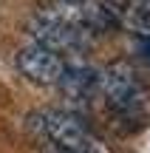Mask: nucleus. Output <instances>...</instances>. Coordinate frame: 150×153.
<instances>
[{
  "mask_svg": "<svg viewBox=\"0 0 150 153\" xmlns=\"http://www.w3.org/2000/svg\"><path fill=\"white\" fill-rule=\"evenodd\" d=\"M105 108L119 122L145 125L150 119V82L128 62H111L96 74Z\"/></svg>",
  "mask_w": 150,
  "mask_h": 153,
  "instance_id": "obj_1",
  "label": "nucleus"
},
{
  "mask_svg": "<svg viewBox=\"0 0 150 153\" xmlns=\"http://www.w3.org/2000/svg\"><path fill=\"white\" fill-rule=\"evenodd\" d=\"M28 128L54 150H71V153H91V133L82 125L77 114H68L60 108H45L28 116Z\"/></svg>",
  "mask_w": 150,
  "mask_h": 153,
  "instance_id": "obj_2",
  "label": "nucleus"
},
{
  "mask_svg": "<svg viewBox=\"0 0 150 153\" xmlns=\"http://www.w3.org/2000/svg\"><path fill=\"white\" fill-rule=\"evenodd\" d=\"M31 37L34 43L45 45V48L57 51V54H68V51H82L88 28L62 11H40L31 17Z\"/></svg>",
  "mask_w": 150,
  "mask_h": 153,
  "instance_id": "obj_3",
  "label": "nucleus"
},
{
  "mask_svg": "<svg viewBox=\"0 0 150 153\" xmlns=\"http://www.w3.org/2000/svg\"><path fill=\"white\" fill-rule=\"evenodd\" d=\"M17 71L26 76L34 85H60L62 76H65V57L57 54V51L45 48L40 43H28L17 51Z\"/></svg>",
  "mask_w": 150,
  "mask_h": 153,
  "instance_id": "obj_4",
  "label": "nucleus"
},
{
  "mask_svg": "<svg viewBox=\"0 0 150 153\" xmlns=\"http://www.w3.org/2000/svg\"><path fill=\"white\" fill-rule=\"evenodd\" d=\"M105 9L130 31L147 37L150 34V0H102Z\"/></svg>",
  "mask_w": 150,
  "mask_h": 153,
  "instance_id": "obj_5",
  "label": "nucleus"
},
{
  "mask_svg": "<svg viewBox=\"0 0 150 153\" xmlns=\"http://www.w3.org/2000/svg\"><path fill=\"white\" fill-rule=\"evenodd\" d=\"M51 153H71V150H54V148H51ZM91 153H96V150H91Z\"/></svg>",
  "mask_w": 150,
  "mask_h": 153,
  "instance_id": "obj_6",
  "label": "nucleus"
}]
</instances>
